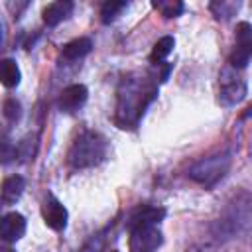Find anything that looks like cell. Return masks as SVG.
I'll list each match as a JSON object with an SVG mask.
<instances>
[{"mask_svg": "<svg viewBox=\"0 0 252 252\" xmlns=\"http://www.w3.org/2000/svg\"><path fill=\"white\" fill-rule=\"evenodd\" d=\"M4 114H6L10 120H16V118L20 116V102L14 100V98L6 100V104H4Z\"/></svg>", "mask_w": 252, "mask_h": 252, "instance_id": "obj_16", "label": "cell"}, {"mask_svg": "<svg viewBox=\"0 0 252 252\" xmlns=\"http://www.w3.org/2000/svg\"><path fill=\"white\" fill-rule=\"evenodd\" d=\"M228 165V158L224 156H213V158H207L203 161H199L193 169H191V177L197 179L199 183H205V185H213L217 179L222 177V171L226 169Z\"/></svg>", "mask_w": 252, "mask_h": 252, "instance_id": "obj_3", "label": "cell"}, {"mask_svg": "<svg viewBox=\"0 0 252 252\" xmlns=\"http://www.w3.org/2000/svg\"><path fill=\"white\" fill-rule=\"evenodd\" d=\"M26 232V219L20 213H8L0 219V238L6 242H16Z\"/></svg>", "mask_w": 252, "mask_h": 252, "instance_id": "obj_8", "label": "cell"}, {"mask_svg": "<svg viewBox=\"0 0 252 252\" xmlns=\"http://www.w3.org/2000/svg\"><path fill=\"white\" fill-rule=\"evenodd\" d=\"M106 152V144L104 138L96 132H83L71 146L69 150V163L75 169H83V167H91L96 165Z\"/></svg>", "mask_w": 252, "mask_h": 252, "instance_id": "obj_1", "label": "cell"}, {"mask_svg": "<svg viewBox=\"0 0 252 252\" xmlns=\"http://www.w3.org/2000/svg\"><path fill=\"white\" fill-rule=\"evenodd\" d=\"M87 96H89V91L85 85H69L67 89L61 91L57 104L63 112H75L87 102Z\"/></svg>", "mask_w": 252, "mask_h": 252, "instance_id": "obj_6", "label": "cell"}, {"mask_svg": "<svg viewBox=\"0 0 252 252\" xmlns=\"http://www.w3.org/2000/svg\"><path fill=\"white\" fill-rule=\"evenodd\" d=\"M0 252H12V250H0Z\"/></svg>", "mask_w": 252, "mask_h": 252, "instance_id": "obj_17", "label": "cell"}, {"mask_svg": "<svg viewBox=\"0 0 252 252\" xmlns=\"http://www.w3.org/2000/svg\"><path fill=\"white\" fill-rule=\"evenodd\" d=\"M154 8L158 12H161V16L165 18H175L183 12V4L177 0H161V2H154Z\"/></svg>", "mask_w": 252, "mask_h": 252, "instance_id": "obj_15", "label": "cell"}, {"mask_svg": "<svg viewBox=\"0 0 252 252\" xmlns=\"http://www.w3.org/2000/svg\"><path fill=\"white\" fill-rule=\"evenodd\" d=\"M246 94V83L232 69H224L220 73V100L224 104L240 102Z\"/></svg>", "mask_w": 252, "mask_h": 252, "instance_id": "obj_5", "label": "cell"}, {"mask_svg": "<svg viewBox=\"0 0 252 252\" xmlns=\"http://www.w3.org/2000/svg\"><path fill=\"white\" fill-rule=\"evenodd\" d=\"M161 232L156 222H140L130 226V252H154L161 246Z\"/></svg>", "mask_w": 252, "mask_h": 252, "instance_id": "obj_2", "label": "cell"}, {"mask_svg": "<svg viewBox=\"0 0 252 252\" xmlns=\"http://www.w3.org/2000/svg\"><path fill=\"white\" fill-rule=\"evenodd\" d=\"M91 47H93V43H91L89 37H77V39L69 41V43L63 47V57H65L67 61H77V59L85 57V55L91 51Z\"/></svg>", "mask_w": 252, "mask_h": 252, "instance_id": "obj_11", "label": "cell"}, {"mask_svg": "<svg viewBox=\"0 0 252 252\" xmlns=\"http://www.w3.org/2000/svg\"><path fill=\"white\" fill-rule=\"evenodd\" d=\"M71 12H73V2H69V0L51 2L43 10V22L47 26H57L59 22H63L65 18H69Z\"/></svg>", "mask_w": 252, "mask_h": 252, "instance_id": "obj_9", "label": "cell"}, {"mask_svg": "<svg viewBox=\"0 0 252 252\" xmlns=\"http://www.w3.org/2000/svg\"><path fill=\"white\" fill-rule=\"evenodd\" d=\"M0 83L8 89L20 83V69L14 59H0Z\"/></svg>", "mask_w": 252, "mask_h": 252, "instance_id": "obj_12", "label": "cell"}, {"mask_svg": "<svg viewBox=\"0 0 252 252\" xmlns=\"http://www.w3.org/2000/svg\"><path fill=\"white\" fill-rule=\"evenodd\" d=\"M24 187H26V183H24V179H22L20 175H12V177L4 179V183H2V191H0L2 201L8 203V205L16 203V201L22 197Z\"/></svg>", "mask_w": 252, "mask_h": 252, "instance_id": "obj_10", "label": "cell"}, {"mask_svg": "<svg viewBox=\"0 0 252 252\" xmlns=\"http://www.w3.org/2000/svg\"><path fill=\"white\" fill-rule=\"evenodd\" d=\"M41 215H43L45 224L53 230H63L67 226V209L55 197L45 199V203L41 207Z\"/></svg>", "mask_w": 252, "mask_h": 252, "instance_id": "obj_7", "label": "cell"}, {"mask_svg": "<svg viewBox=\"0 0 252 252\" xmlns=\"http://www.w3.org/2000/svg\"><path fill=\"white\" fill-rule=\"evenodd\" d=\"M173 45H175V39L171 35H165V37L158 39L156 45H154V49H152V55H150L152 63H161L173 51Z\"/></svg>", "mask_w": 252, "mask_h": 252, "instance_id": "obj_13", "label": "cell"}, {"mask_svg": "<svg viewBox=\"0 0 252 252\" xmlns=\"http://www.w3.org/2000/svg\"><path fill=\"white\" fill-rule=\"evenodd\" d=\"M124 8H126V2H114V0L104 2L102 8H100V20H102L104 24H110V22L116 20V16H118Z\"/></svg>", "mask_w": 252, "mask_h": 252, "instance_id": "obj_14", "label": "cell"}, {"mask_svg": "<svg viewBox=\"0 0 252 252\" xmlns=\"http://www.w3.org/2000/svg\"><path fill=\"white\" fill-rule=\"evenodd\" d=\"M252 55V28L248 22H240L236 28V49L230 55V65L232 67H246Z\"/></svg>", "mask_w": 252, "mask_h": 252, "instance_id": "obj_4", "label": "cell"}, {"mask_svg": "<svg viewBox=\"0 0 252 252\" xmlns=\"http://www.w3.org/2000/svg\"><path fill=\"white\" fill-rule=\"evenodd\" d=\"M114 252H116V250H114Z\"/></svg>", "mask_w": 252, "mask_h": 252, "instance_id": "obj_18", "label": "cell"}]
</instances>
